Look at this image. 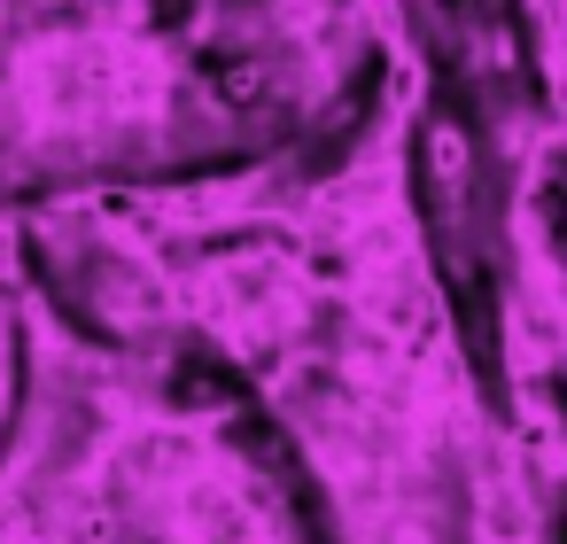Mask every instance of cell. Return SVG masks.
Returning a JSON list of instances; mask_svg holds the SVG:
<instances>
[{"label":"cell","mask_w":567,"mask_h":544,"mask_svg":"<svg viewBox=\"0 0 567 544\" xmlns=\"http://www.w3.org/2000/svg\"><path fill=\"white\" fill-rule=\"evenodd\" d=\"M420 102L427 71L396 48L365 141L334 164L94 187L32 203L24 242L110 342H218L288 428L334 544H544L520 443L489 435L420 249Z\"/></svg>","instance_id":"cell-1"},{"label":"cell","mask_w":567,"mask_h":544,"mask_svg":"<svg viewBox=\"0 0 567 544\" xmlns=\"http://www.w3.org/2000/svg\"><path fill=\"white\" fill-rule=\"evenodd\" d=\"M505 249H513V311L567 366V125L520 141L513 203H505Z\"/></svg>","instance_id":"cell-2"}]
</instances>
